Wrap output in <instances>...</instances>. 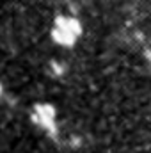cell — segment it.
I'll list each match as a JSON object with an SVG mask.
<instances>
[{
  "label": "cell",
  "mask_w": 151,
  "mask_h": 153,
  "mask_svg": "<svg viewBox=\"0 0 151 153\" xmlns=\"http://www.w3.org/2000/svg\"><path fill=\"white\" fill-rule=\"evenodd\" d=\"M50 36L61 46H73L82 36V25L75 16H68V14L57 16L53 20Z\"/></svg>",
  "instance_id": "6da1fadb"
},
{
  "label": "cell",
  "mask_w": 151,
  "mask_h": 153,
  "mask_svg": "<svg viewBox=\"0 0 151 153\" xmlns=\"http://www.w3.org/2000/svg\"><path fill=\"white\" fill-rule=\"evenodd\" d=\"M36 121L44 128H52L55 121V111L50 105H36Z\"/></svg>",
  "instance_id": "7a4b0ae2"
},
{
  "label": "cell",
  "mask_w": 151,
  "mask_h": 153,
  "mask_svg": "<svg viewBox=\"0 0 151 153\" xmlns=\"http://www.w3.org/2000/svg\"><path fill=\"white\" fill-rule=\"evenodd\" d=\"M2 93H4V87H2V84H0V96H2Z\"/></svg>",
  "instance_id": "3957f363"
}]
</instances>
